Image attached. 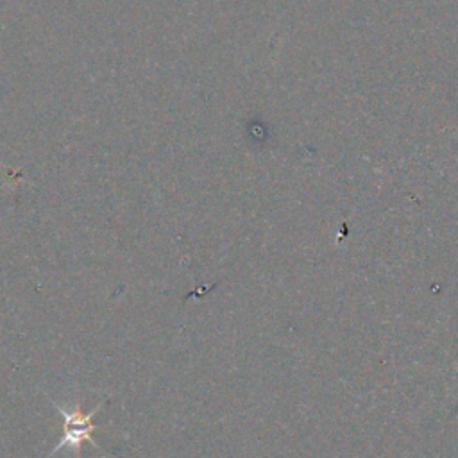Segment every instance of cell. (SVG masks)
<instances>
[{"mask_svg": "<svg viewBox=\"0 0 458 458\" xmlns=\"http://www.w3.org/2000/svg\"><path fill=\"white\" fill-rule=\"evenodd\" d=\"M52 404L55 406V410L59 411V415L63 419V435H61L57 445L48 453L47 458L54 456L61 449H72L73 453H81L82 442H88V444L98 447V444L93 438V431L98 428L93 422V417H95V413L100 411L102 404L95 406L89 413H82L79 406H75L73 410H68V408L57 404L55 401H52Z\"/></svg>", "mask_w": 458, "mask_h": 458, "instance_id": "obj_1", "label": "cell"}]
</instances>
